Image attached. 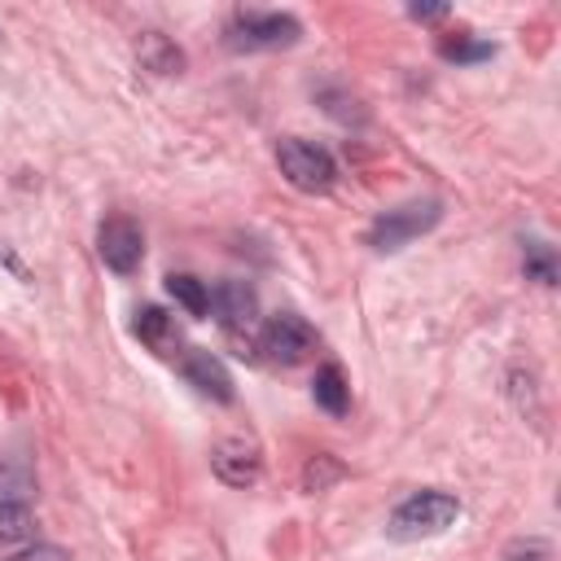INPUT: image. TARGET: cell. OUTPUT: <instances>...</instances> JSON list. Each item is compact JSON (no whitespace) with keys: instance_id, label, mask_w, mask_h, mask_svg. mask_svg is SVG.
Segmentation results:
<instances>
[{"instance_id":"ba28073f","label":"cell","mask_w":561,"mask_h":561,"mask_svg":"<svg viewBox=\"0 0 561 561\" xmlns=\"http://www.w3.org/2000/svg\"><path fill=\"white\" fill-rule=\"evenodd\" d=\"M210 469H215V478L228 482V486H254L259 473H263V451H259L254 438L232 434V438H219V443H215Z\"/></svg>"},{"instance_id":"3957f363","label":"cell","mask_w":561,"mask_h":561,"mask_svg":"<svg viewBox=\"0 0 561 561\" xmlns=\"http://www.w3.org/2000/svg\"><path fill=\"white\" fill-rule=\"evenodd\" d=\"M438 219H443V202H434V197H425V202H403V206L381 210V215L373 219L368 245H373L377 254H394V250H403L408 241H416L421 232H430Z\"/></svg>"},{"instance_id":"7a4b0ae2","label":"cell","mask_w":561,"mask_h":561,"mask_svg":"<svg viewBox=\"0 0 561 561\" xmlns=\"http://www.w3.org/2000/svg\"><path fill=\"white\" fill-rule=\"evenodd\" d=\"M302 26L298 18L289 13H259V9H241L232 13L228 31H224V44L232 53H267V48H289L298 44Z\"/></svg>"},{"instance_id":"9c48e42d","label":"cell","mask_w":561,"mask_h":561,"mask_svg":"<svg viewBox=\"0 0 561 561\" xmlns=\"http://www.w3.org/2000/svg\"><path fill=\"white\" fill-rule=\"evenodd\" d=\"M184 381L197 390V394H206V399H215V403H232V377H228V368H224V359L219 355H210V351H188L184 355Z\"/></svg>"},{"instance_id":"52a82bcc","label":"cell","mask_w":561,"mask_h":561,"mask_svg":"<svg viewBox=\"0 0 561 561\" xmlns=\"http://www.w3.org/2000/svg\"><path fill=\"white\" fill-rule=\"evenodd\" d=\"M259 351L272 359V364H302L311 351H316V329L294 316V311H280L263 324L259 333Z\"/></svg>"},{"instance_id":"ac0fdd59","label":"cell","mask_w":561,"mask_h":561,"mask_svg":"<svg viewBox=\"0 0 561 561\" xmlns=\"http://www.w3.org/2000/svg\"><path fill=\"white\" fill-rule=\"evenodd\" d=\"M26 495H31V473H26V469H9V465H0V500H18V504H26Z\"/></svg>"},{"instance_id":"9a60e30c","label":"cell","mask_w":561,"mask_h":561,"mask_svg":"<svg viewBox=\"0 0 561 561\" xmlns=\"http://www.w3.org/2000/svg\"><path fill=\"white\" fill-rule=\"evenodd\" d=\"M35 535V517L18 500H0V543H22Z\"/></svg>"},{"instance_id":"8fae6325","label":"cell","mask_w":561,"mask_h":561,"mask_svg":"<svg viewBox=\"0 0 561 561\" xmlns=\"http://www.w3.org/2000/svg\"><path fill=\"white\" fill-rule=\"evenodd\" d=\"M311 394H316V403H320L329 416H346V408H351V386H346V377H342V368H337V364L316 368Z\"/></svg>"},{"instance_id":"e0dca14e","label":"cell","mask_w":561,"mask_h":561,"mask_svg":"<svg viewBox=\"0 0 561 561\" xmlns=\"http://www.w3.org/2000/svg\"><path fill=\"white\" fill-rule=\"evenodd\" d=\"M346 469L333 460V456H316V460H307V469H302V486L307 491H324L329 482H337Z\"/></svg>"},{"instance_id":"d6986e66","label":"cell","mask_w":561,"mask_h":561,"mask_svg":"<svg viewBox=\"0 0 561 561\" xmlns=\"http://www.w3.org/2000/svg\"><path fill=\"white\" fill-rule=\"evenodd\" d=\"M504 561H552V548L543 539H513L504 548Z\"/></svg>"},{"instance_id":"5bb4252c","label":"cell","mask_w":561,"mask_h":561,"mask_svg":"<svg viewBox=\"0 0 561 561\" xmlns=\"http://www.w3.org/2000/svg\"><path fill=\"white\" fill-rule=\"evenodd\" d=\"M522 272H526V280L557 285V250H552L548 241H526V250H522Z\"/></svg>"},{"instance_id":"ffe728a7","label":"cell","mask_w":561,"mask_h":561,"mask_svg":"<svg viewBox=\"0 0 561 561\" xmlns=\"http://www.w3.org/2000/svg\"><path fill=\"white\" fill-rule=\"evenodd\" d=\"M0 561H70V552L57 543H35V548H26L18 557H0Z\"/></svg>"},{"instance_id":"2e32d148","label":"cell","mask_w":561,"mask_h":561,"mask_svg":"<svg viewBox=\"0 0 561 561\" xmlns=\"http://www.w3.org/2000/svg\"><path fill=\"white\" fill-rule=\"evenodd\" d=\"M438 53H443L447 61H486V57L495 53V44H486V39H465V35H456V39H443V44H438Z\"/></svg>"},{"instance_id":"277c9868","label":"cell","mask_w":561,"mask_h":561,"mask_svg":"<svg viewBox=\"0 0 561 561\" xmlns=\"http://www.w3.org/2000/svg\"><path fill=\"white\" fill-rule=\"evenodd\" d=\"M276 167H280V175H285L294 188H302V193H329V188L337 184V162H333V153L320 149L316 140H298V136L280 140V145H276Z\"/></svg>"},{"instance_id":"6da1fadb","label":"cell","mask_w":561,"mask_h":561,"mask_svg":"<svg viewBox=\"0 0 561 561\" xmlns=\"http://www.w3.org/2000/svg\"><path fill=\"white\" fill-rule=\"evenodd\" d=\"M456 517H460V500H456V495H447V491H416V495H408V500L390 513L386 535L399 539V543H412V539L443 535Z\"/></svg>"},{"instance_id":"5b68a950","label":"cell","mask_w":561,"mask_h":561,"mask_svg":"<svg viewBox=\"0 0 561 561\" xmlns=\"http://www.w3.org/2000/svg\"><path fill=\"white\" fill-rule=\"evenodd\" d=\"M210 311L228 337H237V342L245 337V346H250V333L259 329V294L250 280H219L210 289Z\"/></svg>"},{"instance_id":"30bf717a","label":"cell","mask_w":561,"mask_h":561,"mask_svg":"<svg viewBox=\"0 0 561 561\" xmlns=\"http://www.w3.org/2000/svg\"><path fill=\"white\" fill-rule=\"evenodd\" d=\"M131 329H136V337L153 351V355H162V359H175L180 355V324H175V316L171 311H162V307H140L136 311V320H131Z\"/></svg>"},{"instance_id":"44dd1931","label":"cell","mask_w":561,"mask_h":561,"mask_svg":"<svg viewBox=\"0 0 561 561\" xmlns=\"http://www.w3.org/2000/svg\"><path fill=\"white\" fill-rule=\"evenodd\" d=\"M416 22H438V18H447V4H412L408 9Z\"/></svg>"},{"instance_id":"4fadbf2b","label":"cell","mask_w":561,"mask_h":561,"mask_svg":"<svg viewBox=\"0 0 561 561\" xmlns=\"http://www.w3.org/2000/svg\"><path fill=\"white\" fill-rule=\"evenodd\" d=\"M167 294H171L188 316H197V320L210 311V289H206L197 276H188V272H171V276H167Z\"/></svg>"},{"instance_id":"7c38bea8","label":"cell","mask_w":561,"mask_h":561,"mask_svg":"<svg viewBox=\"0 0 561 561\" xmlns=\"http://www.w3.org/2000/svg\"><path fill=\"white\" fill-rule=\"evenodd\" d=\"M140 61H145L153 75H180L184 53H180L162 31H145V35H140Z\"/></svg>"},{"instance_id":"8992f818","label":"cell","mask_w":561,"mask_h":561,"mask_svg":"<svg viewBox=\"0 0 561 561\" xmlns=\"http://www.w3.org/2000/svg\"><path fill=\"white\" fill-rule=\"evenodd\" d=\"M96 254H101V263L110 272L131 276L140 267V259H145V232H140V224L127 219V215L101 219V228H96Z\"/></svg>"}]
</instances>
